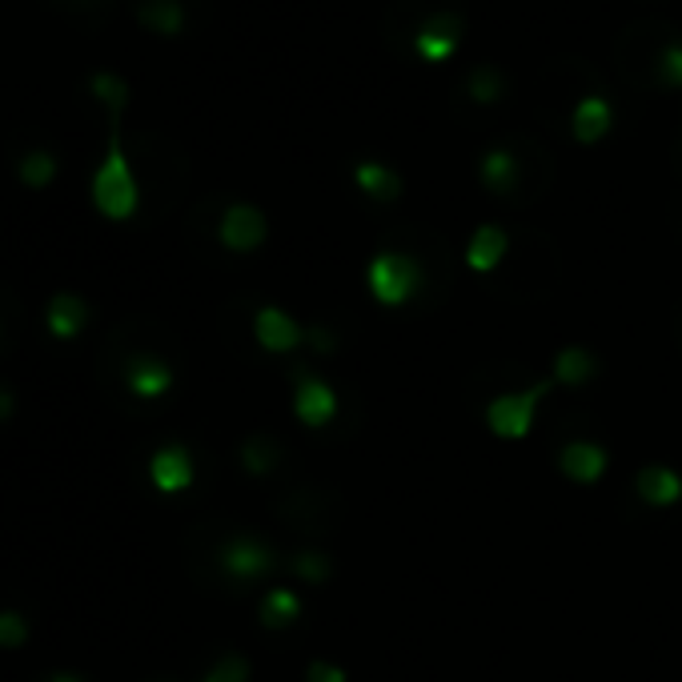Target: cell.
<instances>
[{
	"label": "cell",
	"instance_id": "9c48e42d",
	"mask_svg": "<svg viewBox=\"0 0 682 682\" xmlns=\"http://www.w3.org/2000/svg\"><path fill=\"white\" fill-rule=\"evenodd\" d=\"M522 177H526V166H522V153L510 149V145H490L482 157H478V181H482L486 193L510 201L522 189Z\"/></svg>",
	"mask_w": 682,
	"mask_h": 682
},
{
	"label": "cell",
	"instance_id": "8992f818",
	"mask_svg": "<svg viewBox=\"0 0 682 682\" xmlns=\"http://www.w3.org/2000/svg\"><path fill=\"white\" fill-rule=\"evenodd\" d=\"M265 237H269V221H265V213L257 210V205H249V201H237V205H230V210L221 213L217 221V242L230 249V254H254V249H262Z\"/></svg>",
	"mask_w": 682,
	"mask_h": 682
},
{
	"label": "cell",
	"instance_id": "484cf974",
	"mask_svg": "<svg viewBox=\"0 0 682 682\" xmlns=\"http://www.w3.org/2000/svg\"><path fill=\"white\" fill-rule=\"evenodd\" d=\"M56 177V157L44 153V149H33V153L21 161V181L29 189H44Z\"/></svg>",
	"mask_w": 682,
	"mask_h": 682
},
{
	"label": "cell",
	"instance_id": "44dd1931",
	"mask_svg": "<svg viewBox=\"0 0 682 682\" xmlns=\"http://www.w3.org/2000/svg\"><path fill=\"white\" fill-rule=\"evenodd\" d=\"M242 470L249 473V478H265V473H274L277 462H281V446H277L269 434H249V438L242 441Z\"/></svg>",
	"mask_w": 682,
	"mask_h": 682
},
{
	"label": "cell",
	"instance_id": "277c9868",
	"mask_svg": "<svg viewBox=\"0 0 682 682\" xmlns=\"http://www.w3.org/2000/svg\"><path fill=\"white\" fill-rule=\"evenodd\" d=\"M217 562H221V571L230 574L237 586L265 583V578H274L277 566H281L274 542L262 539V534H233V539H225L217 551Z\"/></svg>",
	"mask_w": 682,
	"mask_h": 682
},
{
	"label": "cell",
	"instance_id": "5b68a950",
	"mask_svg": "<svg viewBox=\"0 0 682 682\" xmlns=\"http://www.w3.org/2000/svg\"><path fill=\"white\" fill-rule=\"evenodd\" d=\"M341 409V397L333 390L330 377L313 374V370H298L294 374V418L306 429H326Z\"/></svg>",
	"mask_w": 682,
	"mask_h": 682
},
{
	"label": "cell",
	"instance_id": "4fadbf2b",
	"mask_svg": "<svg viewBox=\"0 0 682 682\" xmlns=\"http://www.w3.org/2000/svg\"><path fill=\"white\" fill-rule=\"evenodd\" d=\"M125 382H129V390L137 397L157 402V397H166L173 390V365L161 362L157 353H137L129 362V370H125Z\"/></svg>",
	"mask_w": 682,
	"mask_h": 682
},
{
	"label": "cell",
	"instance_id": "6da1fadb",
	"mask_svg": "<svg viewBox=\"0 0 682 682\" xmlns=\"http://www.w3.org/2000/svg\"><path fill=\"white\" fill-rule=\"evenodd\" d=\"M426 286V269L406 249H377L365 265V289L382 309H406Z\"/></svg>",
	"mask_w": 682,
	"mask_h": 682
},
{
	"label": "cell",
	"instance_id": "4316f807",
	"mask_svg": "<svg viewBox=\"0 0 682 682\" xmlns=\"http://www.w3.org/2000/svg\"><path fill=\"white\" fill-rule=\"evenodd\" d=\"M24 639H29V622H24L17 610H0V647L12 650V647H21Z\"/></svg>",
	"mask_w": 682,
	"mask_h": 682
},
{
	"label": "cell",
	"instance_id": "7a4b0ae2",
	"mask_svg": "<svg viewBox=\"0 0 682 682\" xmlns=\"http://www.w3.org/2000/svg\"><path fill=\"white\" fill-rule=\"evenodd\" d=\"M137 177H132L129 161H125V149H121V132L113 125V137H109V153L100 161L97 177H93V205L97 213H105L109 221H129L137 213Z\"/></svg>",
	"mask_w": 682,
	"mask_h": 682
},
{
	"label": "cell",
	"instance_id": "83f0119b",
	"mask_svg": "<svg viewBox=\"0 0 682 682\" xmlns=\"http://www.w3.org/2000/svg\"><path fill=\"white\" fill-rule=\"evenodd\" d=\"M306 682H350V674L341 671L338 662L313 659V662L306 667Z\"/></svg>",
	"mask_w": 682,
	"mask_h": 682
},
{
	"label": "cell",
	"instance_id": "cb8c5ba5",
	"mask_svg": "<svg viewBox=\"0 0 682 682\" xmlns=\"http://www.w3.org/2000/svg\"><path fill=\"white\" fill-rule=\"evenodd\" d=\"M289 571L298 574L301 583L321 586V583H330L333 562H330V554H326V551H298L294 558H289Z\"/></svg>",
	"mask_w": 682,
	"mask_h": 682
},
{
	"label": "cell",
	"instance_id": "7402d4cb",
	"mask_svg": "<svg viewBox=\"0 0 682 682\" xmlns=\"http://www.w3.org/2000/svg\"><path fill=\"white\" fill-rule=\"evenodd\" d=\"M502 93H507V77H502V68L473 65L470 73H466V97H470L473 105H494V100H502Z\"/></svg>",
	"mask_w": 682,
	"mask_h": 682
},
{
	"label": "cell",
	"instance_id": "e0dca14e",
	"mask_svg": "<svg viewBox=\"0 0 682 682\" xmlns=\"http://www.w3.org/2000/svg\"><path fill=\"white\" fill-rule=\"evenodd\" d=\"M353 185L362 189L370 201H377V205H394L402 198V189H406L397 169H390L385 161H358L353 166Z\"/></svg>",
	"mask_w": 682,
	"mask_h": 682
},
{
	"label": "cell",
	"instance_id": "f1b7e54d",
	"mask_svg": "<svg viewBox=\"0 0 682 682\" xmlns=\"http://www.w3.org/2000/svg\"><path fill=\"white\" fill-rule=\"evenodd\" d=\"M49 682H85V679H77V674H53Z\"/></svg>",
	"mask_w": 682,
	"mask_h": 682
},
{
	"label": "cell",
	"instance_id": "7c38bea8",
	"mask_svg": "<svg viewBox=\"0 0 682 682\" xmlns=\"http://www.w3.org/2000/svg\"><path fill=\"white\" fill-rule=\"evenodd\" d=\"M635 494H639V502H647V507L654 510H671L682 502V473L671 470V466H642L639 473H635Z\"/></svg>",
	"mask_w": 682,
	"mask_h": 682
},
{
	"label": "cell",
	"instance_id": "d6986e66",
	"mask_svg": "<svg viewBox=\"0 0 682 682\" xmlns=\"http://www.w3.org/2000/svg\"><path fill=\"white\" fill-rule=\"evenodd\" d=\"M44 321H49V333L61 341L77 338L81 330H85L88 321V306L77 298V294H56L53 301H49V313H44Z\"/></svg>",
	"mask_w": 682,
	"mask_h": 682
},
{
	"label": "cell",
	"instance_id": "8fae6325",
	"mask_svg": "<svg viewBox=\"0 0 682 682\" xmlns=\"http://www.w3.org/2000/svg\"><path fill=\"white\" fill-rule=\"evenodd\" d=\"M193 478H198L193 454H189L185 446H177V441L161 446V450L149 458V482H153L161 494H185L189 486H193Z\"/></svg>",
	"mask_w": 682,
	"mask_h": 682
},
{
	"label": "cell",
	"instance_id": "5bb4252c",
	"mask_svg": "<svg viewBox=\"0 0 682 682\" xmlns=\"http://www.w3.org/2000/svg\"><path fill=\"white\" fill-rule=\"evenodd\" d=\"M610 129H615V109H610V100L603 93H590V97H583L574 105L571 132L578 145H598Z\"/></svg>",
	"mask_w": 682,
	"mask_h": 682
},
{
	"label": "cell",
	"instance_id": "d4e9b609",
	"mask_svg": "<svg viewBox=\"0 0 682 682\" xmlns=\"http://www.w3.org/2000/svg\"><path fill=\"white\" fill-rule=\"evenodd\" d=\"M88 88H93V97H100L105 105H109V109H113V121H117V117L125 113V100H129V85H125V81L117 77V73H97Z\"/></svg>",
	"mask_w": 682,
	"mask_h": 682
},
{
	"label": "cell",
	"instance_id": "ba28073f",
	"mask_svg": "<svg viewBox=\"0 0 682 682\" xmlns=\"http://www.w3.org/2000/svg\"><path fill=\"white\" fill-rule=\"evenodd\" d=\"M462 44V12H429L422 29L414 33V53L426 61V65H441L450 61Z\"/></svg>",
	"mask_w": 682,
	"mask_h": 682
},
{
	"label": "cell",
	"instance_id": "603a6c76",
	"mask_svg": "<svg viewBox=\"0 0 682 682\" xmlns=\"http://www.w3.org/2000/svg\"><path fill=\"white\" fill-rule=\"evenodd\" d=\"M650 81L659 88H682V36L667 41L650 61Z\"/></svg>",
	"mask_w": 682,
	"mask_h": 682
},
{
	"label": "cell",
	"instance_id": "9a60e30c",
	"mask_svg": "<svg viewBox=\"0 0 682 682\" xmlns=\"http://www.w3.org/2000/svg\"><path fill=\"white\" fill-rule=\"evenodd\" d=\"M510 254V233L502 225H478L466 242V265L473 274H494Z\"/></svg>",
	"mask_w": 682,
	"mask_h": 682
},
{
	"label": "cell",
	"instance_id": "3957f363",
	"mask_svg": "<svg viewBox=\"0 0 682 682\" xmlns=\"http://www.w3.org/2000/svg\"><path fill=\"white\" fill-rule=\"evenodd\" d=\"M551 390H558V385H554V377L546 374L534 385H526V390H510V394L490 397V402H486V429L502 441L530 438V429H534V422H539V406L546 402Z\"/></svg>",
	"mask_w": 682,
	"mask_h": 682
},
{
	"label": "cell",
	"instance_id": "ac0fdd59",
	"mask_svg": "<svg viewBox=\"0 0 682 682\" xmlns=\"http://www.w3.org/2000/svg\"><path fill=\"white\" fill-rule=\"evenodd\" d=\"M301 618V595L294 586H269L257 606V622L265 630H286Z\"/></svg>",
	"mask_w": 682,
	"mask_h": 682
},
{
	"label": "cell",
	"instance_id": "2e32d148",
	"mask_svg": "<svg viewBox=\"0 0 682 682\" xmlns=\"http://www.w3.org/2000/svg\"><path fill=\"white\" fill-rule=\"evenodd\" d=\"M551 377L562 390H583L586 382H595L598 377V353L586 350V345H562V350L554 353Z\"/></svg>",
	"mask_w": 682,
	"mask_h": 682
},
{
	"label": "cell",
	"instance_id": "52a82bcc",
	"mask_svg": "<svg viewBox=\"0 0 682 682\" xmlns=\"http://www.w3.org/2000/svg\"><path fill=\"white\" fill-rule=\"evenodd\" d=\"M254 338L265 353L286 358V353H298L301 345H306L309 330L294 318V313H286L281 306H262L254 313Z\"/></svg>",
	"mask_w": 682,
	"mask_h": 682
},
{
	"label": "cell",
	"instance_id": "30bf717a",
	"mask_svg": "<svg viewBox=\"0 0 682 682\" xmlns=\"http://www.w3.org/2000/svg\"><path fill=\"white\" fill-rule=\"evenodd\" d=\"M558 470H562V478H571L574 486H595V482H603L606 470H610V450H606L603 441L574 438L558 450Z\"/></svg>",
	"mask_w": 682,
	"mask_h": 682
},
{
	"label": "cell",
	"instance_id": "ffe728a7",
	"mask_svg": "<svg viewBox=\"0 0 682 682\" xmlns=\"http://www.w3.org/2000/svg\"><path fill=\"white\" fill-rule=\"evenodd\" d=\"M137 21H141L149 33L173 36L185 29V9H181V0H141V4H137Z\"/></svg>",
	"mask_w": 682,
	"mask_h": 682
}]
</instances>
